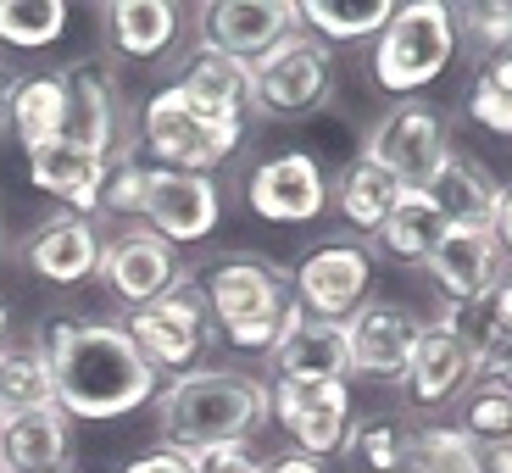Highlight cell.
I'll list each match as a JSON object with an SVG mask.
<instances>
[{
    "mask_svg": "<svg viewBox=\"0 0 512 473\" xmlns=\"http://www.w3.org/2000/svg\"><path fill=\"white\" fill-rule=\"evenodd\" d=\"M34 351L51 373V396L73 412V423L128 418L162 390V373L140 357L123 318H45Z\"/></svg>",
    "mask_w": 512,
    "mask_h": 473,
    "instance_id": "1",
    "label": "cell"
},
{
    "mask_svg": "<svg viewBox=\"0 0 512 473\" xmlns=\"http://www.w3.org/2000/svg\"><path fill=\"white\" fill-rule=\"evenodd\" d=\"M195 290L206 301V318L212 329L229 340L234 351H251V357H268L284 334L307 312L295 307V284L279 262L251 251H229L218 262H206L201 273H190Z\"/></svg>",
    "mask_w": 512,
    "mask_h": 473,
    "instance_id": "2",
    "label": "cell"
},
{
    "mask_svg": "<svg viewBox=\"0 0 512 473\" xmlns=\"http://www.w3.org/2000/svg\"><path fill=\"white\" fill-rule=\"evenodd\" d=\"M156 440L162 451H201L218 440H251L268 423V384L234 368H190L156 390Z\"/></svg>",
    "mask_w": 512,
    "mask_h": 473,
    "instance_id": "3",
    "label": "cell"
},
{
    "mask_svg": "<svg viewBox=\"0 0 512 473\" xmlns=\"http://www.w3.org/2000/svg\"><path fill=\"white\" fill-rule=\"evenodd\" d=\"M245 140V117L195 106L179 84L156 90L140 106V128H134V151L151 167H173V173H212L223 167Z\"/></svg>",
    "mask_w": 512,
    "mask_h": 473,
    "instance_id": "4",
    "label": "cell"
},
{
    "mask_svg": "<svg viewBox=\"0 0 512 473\" xmlns=\"http://www.w3.org/2000/svg\"><path fill=\"white\" fill-rule=\"evenodd\" d=\"M451 56H457V12L446 0H407V6L390 12L384 34L373 39L368 78L384 95L407 101L446 73Z\"/></svg>",
    "mask_w": 512,
    "mask_h": 473,
    "instance_id": "5",
    "label": "cell"
},
{
    "mask_svg": "<svg viewBox=\"0 0 512 473\" xmlns=\"http://www.w3.org/2000/svg\"><path fill=\"white\" fill-rule=\"evenodd\" d=\"M329 90H334V51L323 39L301 34V28L251 62V112L262 117L301 123L329 101Z\"/></svg>",
    "mask_w": 512,
    "mask_h": 473,
    "instance_id": "6",
    "label": "cell"
},
{
    "mask_svg": "<svg viewBox=\"0 0 512 473\" xmlns=\"http://www.w3.org/2000/svg\"><path fill=\"white\" fill-rule=\"evenodd\" d=\"M123 329L162 379L201 368L206 351H212V340H218V329H212V318H206V301H201V290H195L190 273H184V284H173L167 295H156V301H145V307L128 312Z\"/></svg>",
    "mask_w": 512,
    "mask_h": 473,
    "instance_id": "7",
    "label": "cell"
},
{
    "mask_svg": "<svg viewBox=\"0 0 512 473\" xmlns=\"http://www.w3.org/2000/svg\"><path fill=\"white\" fill-rule=\"evenodd\" d=\"M268 418L290 435L301 457H334L351 429V379H301V373H273L268 384Z\"/></svg>",
    "mask_w": 512,
    "mask_h": 473,
    "instance_id": "8",
    "label": "cell"
},
{
    "mask_svg": "<svg viewBox=\"0 0 512 473\" xmlns=\"http://www.w3.org/2000/svg\"><path fill=\"white\" fill-rule=\"evenodd\" d=\"M362 151H368L384 173H396L401 190H423V184L440 173V162L451 156L446 117H440L429 101H396L379 123H373V134L362 140Z\"/></svg>",
    "mask_w": 512,
    "mask_h": 473,
    "instance_id": "9",
    "label": "cell"
},
{
    "mask_svg": "<svg viewBox=\"0 0 512 473\" xmlns=\"http://www.w3.org/2000/svg\"><path fill=\"white\" fill-rule=\"evenodd\" d=\"M290 284H295V307L307 312V318L346 323L373 290V245H362V240L312 245L301 256V268L290 273Z\"/></svg>",
    "mask_w": 512,
    "mask_h": 473,
    "instance_id": "10",
    "label": "cell"
},
{
    "mask_svg": "<svg viewBox=\"0 0 512 473\" xmlns=\"http://www.w3.org/2000/svg\"><path fill=\"white\" fill-rule=\"evenodd\" d=\"M140 223L162 234L173 251L179 245H201L206 234L223 223V190L212 173H173V167L145 162V206Z\"/></svg>",
    "mask_w": 512,
    "mask_h": 473,
    "instance_id": "11",
    "label": "cell"
},
{
    "mask_svg": "<svg viewBox=\"0 0 512 473\" xmlns=\"http://www.w3.org/2000/svg\"><path fill=\"white\" fill-rule=\"evenodd\" d=\"M62 140L84 145V151L117 156V134H123V101H117V73L106 56H84V62L62 67Z\"/></svg>",
    "mask_w": 512,
    "mask_h": 473,
    "instance_id": "12",
    "label": "cell"
},
{
    "mask_svg": "<svg viewBox=\"0 0 512 473\" xmlns=\"http://www.w3.org/2000/svg\"><path fill=\"white\" fill-rule=\"evenodd\" d=\"M95 279L134 312V307H145V301H156V295H167L173 284H184V268H179V251H173L162 234H151L145 223H128V229H117L112 240L101 245Z\"/></svg>",
    "mask_w": 512,
    "mask_h": 473,
    "instance_id": "13",
    "label": "cell"
},
{
    "mask_svg": "<svg viewBox=\"0 0 512 473\" xmlns=\"http://www.w3.org/2000/svg\"><path fill=\"white\" fill-rule=\"evenodd\" d=\"M245 206L262 223H318L329 206V173L312 151H279L256 162L245 184Z\"/></svg>",
    "mask_w": 512,
    "mask_h": 473,
    "instance_id": "14",
    "label": "cell"
},
{
    "mask_svg": "<svg viewBox=\"0 0 512 473\" xmlns=\"http://www.w3.org/2000/svg\"><path fill=\"white\" fill-rule=\"evenodd\" d=\"M423 334V318L396 301H362L357 312L346 318V346H351V373L373 384H396L407 379L412 346Z\"/></svg>",
    "mask_w": 512,
    "mask_h": 473,
    "instance_id": "15",
    "label": "cell"
},
{
    "mask_svg": "<svg viewBox=\"0 0 512 473\" xmlns=\"http://www.w3.org/2000/svg\"><path fill=\"white\" fill-rule=\"evenodd\" d=\"M73 412L56 396L0 412V473H73Z\"/></svg>",
    "mask_w": 512,
    "mask_h": 473,
    "instance_id": "16",
    "label": "cell"
},
{
    "mask_svg": "<svg viewBox=\"0 0 512 473\" xmlns=\"http://www.w3.org/2000/svg\"><path fill=\"white\" fill-rule=\"evenodd\" d=\"M101 229L95 218H78V212H51L45 223H34V234L23 240V262L56 290H73V284L95 279L101 268Z\"/></svg>",
    "mask_w": 512,
    "mask_h": 473,
    "instance_id": "17",
    "label": "cell"
},
{
    "mask_svg": "<svg viewBox=\"0 0 512 473\" xmlns=\"http://www.w3.org/2000/svg\"><path fill=\"white\" fill-rule=\"evenodd\" d=\"M474 379H479L474 351L462 346L440 318L423 323L418 346H412V362H407V379H401V396H407L412 407L435 412V407H451V401H457Z\"/></svg>",
    "mask_w": 512,
    "mask_h": 473,
    "instance_id": "18",
    "label": "cell"
},
{
    "mask_svg": "<svg viewBox=\"0 0 512 473\" xmlns=\"http://www.w3.org/2000/svg\"><path fill=\"white\" fill-rule=\"evenodd\" d=\"M423 273L446 295V307H462V301H479L507 273V256H501L490 229H446L435 251L423 256Z\"/></svg>",
    "mask_w": 512,
    "mask_h": 473,
    "instance_id": "19",
    "label": "cell"
},
{
    "mask_svg": "<svg viewBox=\"0 0 512 473\" xmlns=\"http://www.w3.org/2000/svg\"><path fill=\"white\" fill-rule=\"evenodd\" d=\"M295 28H301L295 0H212V6H201V39L240 56V62H256L268 45H279Z\"/></svg>",
    "mask_w": 512,
    "mask_h": 473,
    "instance_id": "20",
    "label": "cell"
},
{
    "mask_svg": "<svg viewBox=\"0 0 512 473\" xmlns=\"http://www.w3.org/2000/svg\"><path fill=\"white\" fill-rule=\"evenodd\" d=\"M106 167H112V156L84 151V145H67V140H51L45 151L28 156V179H34V190H45L51 201H62V212L95 218V212H101Z\"/></svg>",
    "mask_w": 512,
    "mask_h": 473,
    "instance_id": "21",
    "label": "cell"
},
{
    "mask_svg": "<svg viewBox=\"0 0 512 473\" xmlns=\"http://www.w3.org/2000/svg\"><path fill=\"white\" fill-rule=\"evenodd\" d=\"M173 84H179L195 106H212V112H229V117H251V62L218 51V45H206V39L190 45V56H184Z\"/></svg>",
    "mask_w": 512,
    "mask_h": 473,
    "instance_id": "22",
    "label": "cell"
},
{
    "mask_svg": "<svg viewBox=\"0 0 512 473\" xmlns=\"http://www.w3.org/2000/svg\"><path fill=\"white\" fill-rule=\"evenodd\" d=\"M101 23H106L112 51L128 56V62H156L184 34V12L173 0H117V6H106Z\"/></svg>",
    "mask_w": 512,
    "mask_h": 473,
    "instance_id": "23",
    "label": "cell"
},
{
    "mask_svg": "<svg viewBox=\"0 0 512 473\" xmlns=\"http://www.w3.org/2000/svg\"><path fill=\"white\" fill-rule=\"evenodd\" d=\"M423 195L435 201V212L446 218V229H490V212H496V195L501 184L490 179L474 156L451 151L440 162V173L423 184Z\"/></svg>",
    "mask_w": 512,
    "mask_h": 473,
    "instance_id": "24",
    "label": "cell"
},
{
    "mask_svg": "<svg viewBox=\"0 0 512 473\" xmlns=\"http://www.w3.org/2000/svg\"><path fill=\"white\" fill-rule=\"evenodd\" d=\"M273 373H301V379H351V346L346 323L301 318L279 346L268 351Z\"/></svg>",
    "mask_w": 512,
    "mask_h": 473,
    "instance_id": "25",
    "label": "cell"
},
{
    "mask_svg": "<svg viewBox=\"0 0 512 473\" xmlns=\"http://www.w3.org/2000/svg\"><path fill=\"white\" fill-rule=\"evenodd\" d=\"M329 195H334V212L351 223V229H362V234H379V223L390 218V206L401 201V184H396V173H384L379 162H373L368 151H357L340 173H334V184H329Z\"/></svg>",
    "mask_w": 512,
    "mask_h": 473,
    "instance_id": "26",
    "label": "cell"
},
{
    "mask_svg": "<svg viewBox=\"0 0 512 473\" xmlns=\"http://www.w3.org/2000/svg\"><path fill=\"white\" fill-rule=\"evenodd\" d=\"M0 123L12 128V140L23 145L28 156L45 151L51 140H62V78L56 73L17 78L12 95H6V117H0Z\"/></svg>",
    "mask_w": 512,
    "mask_h": 473,
    "instance_id": "27",
    "label": "cell"
},
{
    "mask_svg": "<svg viewBox=\"0 0 512 473\" xmlns=\"http://www.w3.org/2000/svg\"><path fill=\"white\" fill-rule=\"evenodd\" d=\"M390 12H396V0H295L301 34L323 39L329 51L346 39H379Z\"/></svg>",
    "mask_w": 512,
    "mask_h": 473,
    "instance_id": "28",
    "label": "cell"
},
{
    "mask_svg": "<svg viewBox=\"0 0 512 473\" xmlns=\"http://www.w3.org/2000/svg\"><path fill=\"white\" fill-rule=\"evenodd\" d=\"M440 234H446V218L435 212V201H429L423 190H407L396 206H390V218L379 223L373 245H379L390 262H401V268H423V256L435 251Z\"/></svg>",
    "mask_w": 512,
    "mask_h": 473,
    "instance_id": "29",
    "label": "cell"
},
{
    "mask_svg": "<svg viewBox=\"0 0 512 473\" xmlns=\"http://www.w3.org/2000/svg\"><path fill=\"white\" fill-rule=\"evenodd\" d=\"M407 446H412V423L401 418H351L346 429V457L357 473H407Z\"/></svg>",
    "mask_w": 512,
    "mask_h": 473,
    "instance_id": "30",
    "label": "cell"
},
{
    "mask_svg": "<svg viewBox=\"0 0 512 473\" xmlns=\"http://www.w3.org/2000/svg\"><path fill=\"white\" fill-rule=\"evenodd\" d=\"M407 473H479V446L457 423H412Z\"/></svg>",
    "mask_w": 512,
    "mask_h": 473,
    "instance_id": "31",
    "label": "cell"
},
{
    "mask_svg": "<svg viewBox=\"0 0 512 473\" xmlns=\"http://www.w3.org/2000/svg\"><path fill=\"white\" fill-rule=\"evenodd\" d=\"M67 34L62 0H0V45L12 51H51Z\"/></svg>",
    "mask_w": 512,
    "mask_h": 473,
    "instance_id": "32",
    "label": "cell"
},
{
    "mask_svg": "<svg viewBox=\"0 0 512 473\" xmlns=\"http://www.w3.org/2000/svg\"><path fill=\"white\" fill-rule=\"evenodd\" d=\"M457 429L474 446H496V440H512V390L490 379H474L468 384V396H462V418Z\"/></svg>",
    "mask_w": 512,
    "mask_h": 473,
    "instance_id": "33",
    "label": "cell"
},
{
    "mask_svg": "<svg viewBox=\"0 0 512 473\" xmlns=\"http://www.w3.org/2000/svg\"><path fill=\"white\" fill-rule=\"evenodd\" d=\"M45 396H51V373H45L39 351L34 346H23V351L0 346V412L28 407V401H45Z\"/></svg>",
    "mask_w": 512,
    "mask_h": 473,
    "instance_id": "34",
    "label": "cell"
},
{
    "mask_svg": "<svg viewBox=\"0 0 512 473\" xmlns=\"http://www.w3.org/2000/svg\"><path fill=\"white\" fill-rule=\"evenodd\" d=\"M140 206H145V156L134 151V145H123V151L112 156V167H106L101 212H112V218H123V223H140Z\"/></svg>",
    "mask_w": 512,
    "mask_h": 473,
    "instance_id": "35",
    "label": "cell"
},
{
    "mask_svg": "<svg viewBox=\"0 0 512 473\" xmlns=\"http://www.w3.org/2000/svg\"><path fill=\"white\" fill-rule=\"evenodd\" d=\"M190 473H268V457L251 446V440H218V446L184 451Z\"/></svg>",
    "mask_w": 512,
    "mask_h": 473,
    "instance_id": "36",
    "label": "cell"
},
{
    "mask_svg": "<svg viewBox=\"0 0 512 473\" xmlns=\"http://www.w3.org/2000/svg\"><path fill=\"white\" fill-rule=\"evenodd\" d=\"M462 34L479 39L490 56L512 45V0H479V6H462Z\"/></svg>",
    "mask_w": 512,
    "mask_h": 473,
    "instance_id": "37",
    "label": "cell"
},
{
    "mask_svg": "<svg viewBox=\"0 0 512 473\" xmlns=\"http://www.w3.org/2000/svg\"><path fill=\"white\" fill-rule=\"evenodd\" d=\"M468 117H474L485 134H501V140L512 134V101H501V95L485 90V84H474V95H468Z\"/></svg>",
    "mask_w": 512,
    "mask_h": 473,
    "instance_id": "38",
    "label": "cell"
},
{
    "mask_svg": "<svg viewBox=\"0 0 512 473\" xmlns=\"http://www.w3.org/2000/svg\"><path fill=\"white\" fill-rule=\"evenodd\" d=\"M479 84H485V90H496L501 101H512V51L485 56V73H479Z\"/></svg>",
    "mask_w": 512,
    "mask_h": 473,
    "instance_id": "39",
    "label": "cell"
},
{
    "mask_svg": "<svg viewBox=\"0 0 512 473\" xmlns=\"http://www.w3.org/2000/svg\"><path fill=\"white\" fill-rule=\"evenodd\" d=\"M123 473H190V462H184L179 451H162V446H156V451H145V457H134Z\"/></svg>",
    "mask_w": 512,
    "mask_h": 473,
    "instance_id": "40",
    "label": "cell"
},
{
    "mask_svg": "<svg viewBox=\"0 0 512 473\" xmlns=\"http://www.w3.org/2000/svg\"><path fill=\"white\" fill-rule=\"evenodd\" d=\"M490 234H496L501 256L512 262V190H501V195H496V212H490Z\"/></svg>",
    "mask_w": 512,
    "mask_h": 473,
    "instance_id": "41",
    "label": "cell"
},
{
    "mask_svg": "<svg viewBox=\"0 0 512 473\" xmlns=\"http://www.w3.org/2000/svg\"><path fill=\"white\" fill-rule=\"evenodd\" d=\"M479 379H490V384H501V390H512V340H507V346H496L485 362H479Z\"/></svg>",
    "mask_w": 512,
    "mask_h": 473,
    "instance_id": "42",
    "label": "cell"
},
{
    "mask_svg": "<svg viewBox=\"0 0 512 473\" xmlns=\"http://www.w3.org/2000/svg\"><path fill=\"white\" fill-rule=\"evenodd\" d=\"M268 473H329V462L301 457V451H284V457H273V462H268Z\"/></svg>",
    "mask_w": 512,
    "mask_h": 473,
    "instance_id": "43",
    "label": "cell"
},
{
    "mask_svg": "<svg viewBox=\"0 0 512 473\" xmlns=\"http://www.w3.org/2000/svg\"><path fill=\"white\" fill-rule=\"evenodd\" d=\"M479 473H512V440L479 446Z\"/></svg>",
    "mask_w": 512,
    "mask_h": 473,
    "instance_id": "44",
    "label": "cell"
},
{
    "mask_svg": "<svg viewBox=\"0 0 512 473\" xmlns=\"http://www.w3.org/2000/svg\"><path fill=\"white\" fill-rule=\"evenodd\" d=\"M6 329H12V307L0 301V346H6Z\"/></svg>",
    "mask_w": 512,
    "mask_h": 473,
    "instance_id": "45",
    "label": "cell"
},
{
    "mask_svg": "<svg viewBox=\"0 0 512 473\" xmlns=\"http://www.w3.org/2000/svg\"><path fill=\"white\" fill-rule=\"evenodd\" d=\"M6 95H12V78H6V67H0V117H6Z\"/></svg>",
    "mask_w": 512,
    "mask_h": 473,
    "instance_id": "46",
    "label": "cell"
},
{
    "mask_svg": "<svg viewBox=\"0 0 512 473\" xmlns=\"http://www.w3.org/2000/svg\"><path fill=\"white\" fill-rule=\"evenodd\" d=\"M0 251H6V240H0Z\"/></svg>",
    "mask_w": 512,
    "mask_h": 473,
    "instance_id": "47",
    "label": "cell"
},
{
    "mask_svg": "<svg viewBox=\"0 0 512 473\" xmlns=\"http://www.w3.org/2000/svg\"><path fill=\"white\" fill-rule=\"evenodd\" d=\"M507 51H512V45H507Z\"/></svg>",
    "mask_w": 512,
    "mask_h": 473,
    "instance_id": "48",
    "label": "cell"
}]
</instances>
